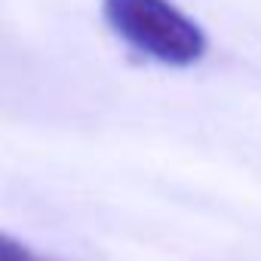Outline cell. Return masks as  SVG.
<instances>
[{"mask_svg": "<svg viewBox=\"0 0 261 261\" xmlns=\"http://www.w3.org/2000/svg\"><path fill=\"white\" fill-rule=\"evenodd\" d=\"M0 261H40L25 243H19L10 233H0Z\"/></svg>", "mask_w": 261, "mask_h": 261, "instance_id": "7a4b0ae2", "label": "cell"}, {"mask_svg": "<svg viewBox=\"0 0 261 261\" xmlns=\"http://www.w3.org/2000/svg\"><path fill=\"white\" fill-rule=\"evenodd\" d=\"M111 31L145 59L188 68L206 56L203 28L169 0H101Z\"/></svg>", "mask_w": 261, "mask_h": 261, "instance_id": "6da1fadb", "label": "cell"}]
</instances>
